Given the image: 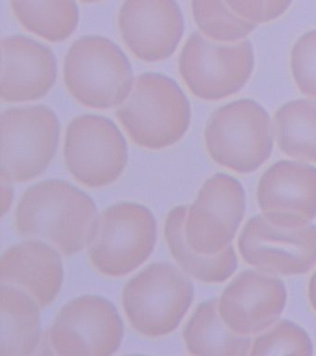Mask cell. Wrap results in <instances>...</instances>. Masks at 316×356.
<instances>
[{"mask_svg":"<svg viewBox=\"0 0 316 356\" xmlns=\"http://www.w3.org/2000/svg\"><path fill=\"white\" fill-rule=\"evenodd\" d=\"M313 355V343L303 328L288 319L278 320L268 330L258 334L249 355Z\"/></svg>","mask_w":316,"mask_h":356,"instance_id":"22","label":"cell"},{"mask_svg":"<svg viewBox=\"0 0 316 356\" xmlns=\"http://www.w3.org/2000/svg\"><path fill=\"white\" fill-rule=\"evenodd\" d=\"M191 11L201 33L221 43L244 40L258 26L238 16L224 0H191Z\"/></svg>","mask_w":316,"mask_h":356,"instance_id":"21","label":"cell"},{"mask_svg":"<svg viewBox=\"0 0 316 356\" xmlns=\"http://www.w3.org/2000/svg\"><path fill=\"white\" fill-rule=\"evenodd\" d=\"M308 296H309L310 305L316 312V271L310 277L309 286H308Z\"/></svg>","mask_w":316,"mask_h":356,"instance_id":"26","label":"cell"},{"mask_svg":"<svg viewBox=\"0 0 316 356\" xmlns=\"http://www.w3.org/2000/svg\"><path fill=\"white\" fill-rule=\"evenodd\" d=\"M1 177L26 182L40 177L58 149L60 122L44 105L13 108L1 114Z\"/></svg>","mask_w":316,"mask_h":356,"instance_id":"8","label":"cell"},{"mask_svg":"<svg viewBox=\"0 0 316 356\" xmlns=\"http://www.w3.org/2000/svg\"><path fill=\"white\" fill-rule=\"evenodd\" d=\"M194 299V286L185 272L166 261L147 266L124 286L122 303L135 331L149 338L174 332Z\"/></svg>","mask_w":316,"mask_h":356,"instance_id":"5","label":"cell"},{"mask_svg":"<svg viewBox=\"0 0 316 356\" xmlns=\"http://www.w3.org/2000/svg\"><path fill=\"white\" fill-rule=\"evenodd\" d=\"M83 3H87V4H90V3H96L103 1V0H81Z\"/></svg>","mask_w":316,"mask_h":356,"instance_id":"27","label":"cell"},{"mask_svg":"<svg viewBox=\"0 0 316 356\" xmlns=\"http://www.w3.org/2000/svg\"><path fill=\"white\" fill-rule=\"evenodd\" d=\"M274 129L268 111L256 100L241 99L213 111L204 130L210 159L238 174H251L270 159Z\"/></svg>","mask_w":316,"mask_h":356,"instance_id":"4","label":"cell"},{"mask_svg":"<svg viewBox=\"0 0 316 356\" xmlns=\"http://www.w3.org/2000/svg\"><path fill=\"white\" fill-rule=\"evenodd\" d=\"M258 205L273 225L298 228L316 217V167L298 161H276L263 172Z\"/></svg>","mask_w":316,"mask_h":356,"instance_id":"12","label":"cell"},{"mask_svg":"<svg viewBox=\"0 0 316 356\" xmlns=\"http://www.w3.org/2000/svg\"><path fill=\"white\" fill-rule=\"evenodd\" d=\"M118 24L124 44L146 63L171 57L185 30L184 15L176 0H124Z\"/></svg>","mask_w":316,"mask_h":356,"instance_id":"13","label":"cell"},{"mask_svg":"<svg viewBox=\"0 0 316 356\" xmlns=\"http://www.w3.org/2000/svg\"><path fill=\"white\" fill-rule=\"evenodd\" d=\"M244 261L273 275L306 274L316 264V225L278 227L263 213L251 217L238 241Z\"/></svg>","mask_w":316,"mask_h":356,"instance_id":"11","label":"cell"},{"mask_svg":"<svg viewBox=\"0 0 316 356\" xmlns=\"http://www.w3.org/2000/svg\"><path fill=\"white\" fill-rule=\"evenodd\" d=\"M98 219L95 202L85 192L67 181L49 179L24 192L15 225L19 235L41 239L72 256L90 245Z\"/></svg>","mask_w":316,"mask_h":356,"instance_id":"1","label":"cell"},{"mask_svg":"<svg viewBox=\"0 0 316 356\" xmlns=\"http://www.w3.org/2000/svg\"><path fill=\"white\" fill-rule=\"evenodd\" d=\"M240 18L255 24H268L284 15L293 0H224Z\"/></svg>","mask_w":316,"mask_h":356,"instance_id":"24","label":"cell"},{"mask_svg":"<svg viewBox=\"0 0 316 356\" xmlns=\"http://www.w3.org/2000/svg\"><path fill=\"white\" fill-rule=\"evenodd\" d=\"M128 149L117 125L106 117L83 114L66 130L65 161L69 172L88 188L109 186L119 179Z\"/></svg>","mask_w":316,"mask_h":356,"instance_id":"9","label":"cell"},{"mask_svg":"<svg viewBox=\"0 0 316 356\" xmlns=\"http://www.w3.org/2000/svg\"><path fill=\"white\" fill-rule=\"evenodd\" d=\"M13 181L1 177V188H2V216L6 214L10 210V206L13 204Z\"/></svg>","mask_w":316,"mask_h":356,"instance_id":"25","label":"cell"},{"mask_svg":"<svg viewBox=\"0 0 316 356\" xmlns=\"http://www.w3.org/2000/svg\"><path fill=\"white\" fill-rule=\"evenodd\" d=\"M218 298L199 303L183 331L188 352L193 355L247 356L251 336L234 332L219 314Z\"/></svg>","mask_w":316,"mask_h":356,"instance_id":"18","label":"cell"},{"mask_svg":"<svg viewBox=\"0 0 316 356\" xmlns=\"http://www.w3.org/2000/svg\"><path fill=\"white\" fill-rule=\"evenodd\" d=\"M290 70L299 90L316 100V29L305 33L293 44Z\"/></svg>","mask_w":316,"mask_h":356,"instance_id":"23","label":"cell"},{"mask_svg":"<svg viewBox=\"0 0 316 356\" xmlns=\"http://www.w3.org/2000/svg\"><path fill=\"white\" fill-rule=\"evenodd\" d=\"M24 29L52 43L70 38L79 24L76 0H10Z\"/></svg>","mask_w":316,"mask_h":356,"instance_id":"20","label":"cell"},{"mask_svg":"<svg viewBox=\"0 0 316 356\" xmlns=\"http://www.w3.org/2000/svg\"><path fill=\"white\" fill-rule=\"evenodd\" d=\"M0 299V355H33L42 339L40 305L24 289L9 284H1Z\"/></svg>","mask_w":316,"mask_h":356,"instance_id":"17","label":"cell"},{"mask_svg":"<svg viewBox=\"0 0 316 356\" xmlns=\"http://www.w3.org/2000/svg\"><path fill=\"white\" fill-rule=\"evenodd\" d=\"M63 79L77 102L95 110L123 104L135 83L123 50L99 35H85L74 42L65 56Z\"/></svg>","mask_w":316,"mask_h":356,"instance_id":"3","label":"cell"},{"mask_svg":"<svg viewBox=\"0 0 316 356\" xmlns=\"http://www.w3.org/2000/svg\"><path fill=\"white\" fill-rule=\"evenodd\" d=\"M254 66V49L248 39L221 43L201 32L191 33L178 61L180 75L188 88L206 102L238 93L251 79Z\"/></svg>","mask_w":316,"mask_h":356,"instance_id":"7","label":"cell"},{"mask_svg":"<svg viewBox=\"0 0 316 356\" xmlns=\"http://www.w3.org/2000/svg\"><path fill=\"white\" fill-rule=\"evenodd\" d=\"M1 55L2 102H33L53 88L57 60L45 44L27 36H7L1 40Z\"/></svg>","mask_w":316,"mask_h":356,"instance_id":"15","label":"cell"},{"mask_svg":"<svg viewBox=\"0 0 316 356\" xmlns=\"http://www.w3.org/2000/svg\"><path fill=\"white\" fill-rule=\"evenodd\" d=\"M59 252L41 239L13 245L2 254L1 284L24 289L41 309L51 305L62 289L65 275Z\"/></svg>","mask_w":316,"mask_h":356,"instance_id":"16","label":"cell"},{"mask_svg":"<svg viewBox=\"0 0 316 356\" xmlns=\"http://www.w3.org/2000/svg\"><path fill=\"white\" fill-rule=\"evenodd\" d=\"M124 335L117 309L98 295H83L66 303L47 333L58 355H112Z\"/></svg>","mask_w":316,"mask_h":356,"instance_id":"10","label":"cell"},{"mask_svg":"<svg viewBox=\"0 0 316 356\" xmlns=\"http://www.w3.org/2000/svg\"><path fill=\"white\" fill-rule=\"evenodd\" d=\"M116 116L138 146L160 150L178 143L190 128V100L178 83L157 72L135 80L131 94Z\"/></svg>","mask_w":316,"mask_h":356,"instance_id":"2","label":"cell"},{"mask_svg":"<svg viewBox=\"0 0 316 356\" xmlns=\"http://www.w3.org/2000/svg\"><path fill=\"white\" fill-rule=\"evenodd\" d=\"M157 220L145 205L124 202L99 216L88 245L91 264L107 277H124L142 266L153 252Z\"/></svg>","mask_w":316,"mask_h":356,"instance_id":"6","label":"cell"},{"mask_svg":"<svg viewBox=\"0 0 316 356\" xmlns=\"http://www.w3.org/2000/svg\"><path fill=\"white\" fill-rule=\"evenodd\" d=\"M287 299L284 281L259 270H245L219 298V314L234 332L258 335L278 321Z\"/></svg>","mask_w":316,"mask_h":356,"instance_id":"14","label":"cell"},{"mask_svg":"<svg viewBox=\"0 0 316 356\" xmlns=\"http://www.w3.org/2000/svg\"><path fill=\"white\" fill-rule=\"evenodd\" d=\"M274 138L288 157L316 163V100L295 99L274 113Z\"/></svg>","mask_w":316,"mask_h":356,"instance_id":"19","label":"cell"}]
</instances>
